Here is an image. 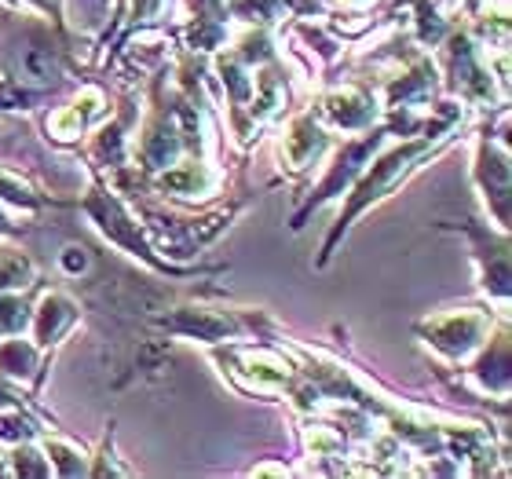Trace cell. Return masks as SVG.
Instances as JSON below:
<instances>
[{
	"label": "cell",
	"instance_id": "cell-5",
	"mask_svg": "<svg viewBox=\"0 0 512 479\" xmlns=\"http://www.w3.org/2000/svg\"><path fill=\"white\" fill-rule=\"evenodd\" d=\"M322 147H326V132H322V125L315 121V114H304V118H297L293 125H289V136L282 139V161H286L289 169H311L315 161H319Z\"/></svg>",
	"mask_w": 512,
	"mask_h": 479
},
{
	"label": "cell",
	"instance_id": "cell-1",
	"mask_svg": "<svg viewBox=\"0 0 512 479\" xmlns=\"http://www.w3.org/2000/svg\"><path fill=\"white\" fill-rule=\"evenodd\" d=\"M450 139H454V128H428L425 136L410 139V143H403V147H395L392 154H384L381 161H377L374 169L366 172L363 180L355 183L352 191V202H348V209L341 213V220H337V227H333L330 242H326V249H322V260L319 264H326L333 253V245H337V238L352 227V220L359 213H363L370 202H381V198H388V194L399 187V180H406L414 169H421V161H428L432 154H436L439 147H447Z\"/></svg>",
	"mask_w": 512,
	"mask_h": 479
},
{
	"label": "cell",
	"instance_id": "cell-7",
	"mask_svg": "<svg viewBox=\"0 0 512 479\" xmlns=\"http://www.w3.org/2000/svg\"><path fill=\"white\" fill-rule=\"evenodd\" d=\"M103 114H107L103 92H99V88H85V92L77 96V103H70V107H63L59 114L48 118V132H52L55 139H77L92 121L103 118Z\"/></svg>",
	"mask_w": 512,
	"mask_h": 479
},
{
	"label": "cell",
	"instance_id": "cell-6",
	"mask_svg": "<svg viewBox=\"0 0 512 479\" xmlns=\"http://www.w3.org/2000/svg\"><path fill=\"white\" fill-rule=\"evenodd\" d=\"M30 319H33V341L41 344V348H52V344H59V337L77 322V304L70 297H63V293H48V297L33 308Z\"/></svg>",
	"mask_w": 512,
	"mask_h": 479
},
{
	"label": "cell",
	"instance_id": "cell-8",
	"mask_svg": "<svg viewBox=\"0 0 512 479\" xmlns=\"http://www.w3.org/2000/svg\"><path fill=\"white\" fill-rule=\"evenodd\" d=\"M44 454H48V465H52V472H59V476H81V472H88V454H85V450L66 447V443H59V439H48Z\"/></svg>",
	"mask_w": 512,
	"mask_h": 479
},
{
	"label": "cell",
	"instance_id": "cell-4",
	"mask_svg": "<svg viewBox=\"0 0 512 479\" xmlns=\"http://www.w3.org/2000/svg\"><path fill=\"white\" fill-rule=\"evenodd\" d=\"M319 118L333 128H348V132H359V128L374 125L377 118V103L370 92L363 88H337L322 99Z\"/></svg>",
	"mask_w": 512,
	"mask_h": 479
},
{
	"label": "cell",
	"instance_id": "cell-3",
	"mask_svg": "<svg viewBox=\"0 0 512 479\" xmlns=\"http://www.w3.org/2000/svg\"><path fill=\"white\" fill-rule=\"evenodd\" d=\"M476 180L487 191V202H494V220L505 231L509 227V158L505 150L494 147L491 136H483L476 147Z\"/></svg>",
	"mask_w": 512,
	"mask_h": 479
},
{
	"label": "cell",
	"instance_id": "cell-2",
	"mask_svg": "<svg viewBox=\"0 0 512 479\" xmlns=\"http://www.w3.org/2000/svg\"><path fill=\"white\" fill-rule=\"evenodd\" d=\"M494 319L480 308H458L447 311V315H436L417 326V333L425 337L436 352H443L447 359L461 362L465 355H472L487 337H491Z\"/></svg>",
	"mask_w": 512,
	"mask_h": 479
},
{
	"label": "cell",
	"instance_id": "cell-9",
	"mask_svg": "<svg viewBox=\"0 0 512 479\" xmlns=\"http://www.w3.org/2000/svg\"><path fill=\"white\" fill-rule=\"evenodd\" d=\"M344 8H366V4H374V0H341Z\"/></svg>",
	"mask_w": 512,
	"mask_h": 479
}]
</instances>
